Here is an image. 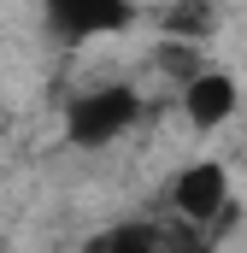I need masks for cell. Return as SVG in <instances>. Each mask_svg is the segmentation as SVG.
Segmentation results:
<instances>
[{
  "label": "cell",
  "instance_id": "3",
  "mask_svg": "<svg viewBox=\"0 0 247 253\" xmlns=\"http://www.w3.org/2000/svg\"><path fill=\"white\" fill-rule=\"evenodd\" d=\"M41 18L59 42L88 47V42H112L135 24V0H41Z\"/></svg>",
  "mask_w": 247,
  "mask_h": 253
},
{
  "label": "cell",
  "instance_id": "4",
  "mask_svg": "<svg viewBox=\"0 0 247 253\" xmlns=\"http://www.w3.org/2000/svg\"><path fill=\"white\" fill-rule=\"evenodd\" d=\"M177 106H183L188 129L212 135V129L236 124V112H242V83H236V71H224V65H200L188 83H177Z\"/></svg>",
  "mask_w": 247,
  "mask_h": 253
},
{
  "label": "cell",
  "instance_id": "5",
  "mask_svg": "<svg viewBox=\"0 0 247 253\" xmlns=\"http://www.w3.org/2000/svg\"><path fill=\"white\" fill-rule=\"evenodd\" d=\"M94 253H165V230L147 218H129V224H112L94 242Z\"/></svg>",
  "mask_w": 247,
  "mask_h": 253
},
{
  "label": "cell",
  "instance_id": "1",
  "mask_svg": "<svg viewBox=\"0 0 247 253\" xmlns=\"http://www.w3.org/2000/svg\"><path fill=\"white\" fill-rule=\"evenodd\" d=\"M141 118H147L141 88H129V83H94V88H77L71 94V106H65V141L100 153V147L124 141Z\"/></svg>",
  "mask_w": 247,
  "mask_h": 253
},
{
  "label": "cell",
  "instance_id": "2",
  "mask_svg": "<svg viewBox=\"0 0 247 253\" xmlns=\"http://www.w3.org/2000/svg\"><path fill=\"white\" fill-rule=\"evenodd\" d=\"M165 200H171L177 224L218 230V224L236 212V183H230V165H218V159H188V165H177V177L165 183Z\"/></svg>",
  "mask_w": 247,
  "mask_h": 253
}]
</instances>
